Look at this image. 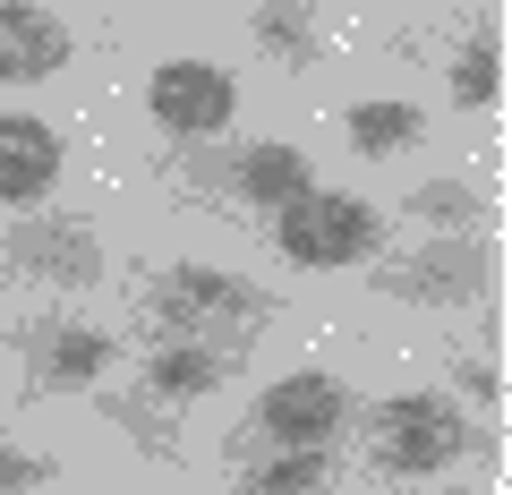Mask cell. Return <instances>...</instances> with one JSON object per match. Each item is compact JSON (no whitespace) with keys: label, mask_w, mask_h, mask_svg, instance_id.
Returning <instances> with one entry per match:
<instances>
[{"label":"cell","mask_w":512,"mask_h":495,"mask_svg":"<svg viewBox=\"0 0 512 495\" xmlns=\"http://www.w3.org/2000/svg\"><path fill=\"white\" fill-rule=\"evenodd\" d=\"M146 316L163 342H205L239 359V333L274 316V291L248 274H214V265H163L146 282Z\"/></svg>","instance_id":"6da1fadb"},{"label":"cell","mask_w":512,"mask_h":495,"mask_svg":"<svg viewBox=\"0 0 512 495\" xmlns=\"http://www.w3.org/2000/svg\"><path fill=\"white\" fill-rule=\"evenodd\" d=\"M350 419H359V393L342 376H325V367H299V376L265 385V402L248 410V444H265V453H325Z\"/></svg>","instance_id":"7a4b0ae2"},{"label":"cell","mask_w":512,"mask_h":495,"mask_svg":"<svg viewBox=\"0 0 512 495\" xmlns=\"http://www.w3.org/2000/svg\"><path fill=\"white\" fill-rule=\"evenodd\" d=\"M376 239H384V214L367 197H342V188H308V197H291L274 214V248L291 265H316V274L376 257Z\"/></svg>","instance_id":"3957f363"},{"label":"cell","mask_w":512,"mask_h":495,"mask_svg":"<svg viewBox=\"0 0 512 495\" xmlns=\"http://www.w3.org/2000/svg\"><path fill=\"white\" fill-rule=\"evenodd\" d=\"M367 427H376V461L393 478H427V470H444V461L478 453L470 419H461L444 393H393V402L367 410Z\"/></svg>","instance_id":"277c9868"},{"label":"cell","mask_w":512,"mask_h":495,"mask_svg":"<svg viewBox=\"0 0 512 495\" xmlns=\"http://www.w3.org/2000/svg\"><path fill=\"white\" fill-rule=\"evenodd\" d=\"M0 274L18 282H52V291H86L103 282V239L86 214H52V222H18L0 239Z\"/></svg>","instance_id":"5b68a950"},{"label":"cell","mask_w":512,"mask_h":495,"mask_svg":"<svg viewBox=\"0 0 512 495\" xmlns=\"http://www.w3.org/2000/svg\"><path fill=\"white\" fill-rule=\"evenodd\" d=\"M384 299H410V308H470V299H487V239L478 231L427 239L419 257L384 265Z\"/></svg>","instance_id":"8992f818"},{"label":"cell","mask_w":512,"mask_h":495,"mask_svg":"<svg viewBox=\"0 0 512 495\" xmlns=\"http://www.w3.org/2000/svg\"><path fill=\"white\" fill-rule=\"evenodd\" d=\"M146 111L163 120L171 137H222L231 129V111H239V86L214 69V60H163V69L146 77Z\"/></svg>","instance_id":"52a82bcc"},{"label":"cell","mask_w":512,"mask_h":495,"mask_svg":"<svg viewBox=\"0 0 512 495\" xmlns=\"http://www.w3.org/2000/svg\"><path fill=\"white\" fill-rule=\"evenodd\" d=\"M69 60V18L35 0H0V86H35Z\"/></svg>","instance_id":"ba28073f"},{"label":"cell","mask_w":512,"mask_h":495,"mask_svg":"<svg viewBox=\"0 0 512 495\" xmlns=\"http://www.w3.org/2000/svg\"><path fill=\"white\" fill-rule=\"evenodd\" d=\"M60 188V137L35 111H0V205H43Z\"/></svg>","instance_id":"9c48e42d"},{"label":"cell","mask_w":512,"mask_h":495,"mask_svg":"<svg viewBox=\"0 0 512 495\" xmlns=\"http://www.w3.org/2000/svg\"><path fill=\"white\" fill-rule=\"evenodd\" d=\"M26 359H35V393H86L120 359V342L94 325H43V333H26Z\"/></svg>","instance_id":"30bf717a"},{"label":"cell","mask_w":512,"mask_h":495,"mask_svg":"<svg viewBox=\"0 0 512 495\" xmlns=\"http://www.w3.org/2000/svg\"><path fill=\"white\" fill-rule=\"evenodd\" d=\"M222 188L248 197V205H265V214H282L291 197H308V188H316V171H308V154H299V146H239L231 171H222Z\"/></svg>","instance_id":"8fae6325"},{"label":"cell","mask_w":512,"mask_h":495,"mask_svg":"<svg viewBox=\"0 0 512 495\" xmlns=\"http://www.w3.org/2000/svg\"><path fill=\"white\" fill-rule=\"evenodd\" d=\"M222 376H231V350H205V342H163L146 359V393H163V402H197Z\"/></svg>","instance_id":"7c38bea8"},{"label":"cell","mask_w":512,"mask_h":495,"mask_svg":"<svg viewBox=\"0 0 512 495\" xmlns=\"http://www.w3.org/2000/svg\"><path fill=\"white\" fill-rule=\"evenodd\" d=\"M342 137L359 154H402V146H419V137H427V111L402 103V94H376V103H359L342 120Z\"/></svg>","instance_id":"4fadbf2b"},{"label":"cell","mask_w":512,"mask_h":495,"mask_svg":"<svg viewBox=\"0 0 512 495\" xmlns=\"http://www.w3.org/2000/svg\"><path fill=\"white\" fill-rule=\"evenodd\" d=\"M248 26H256V52H265V60H291V69H299V60H316V43H325V35H316V9H282V0H265Z\"/></svg>","instance_id":"5bb4252c"},{"label":"cell","mask_w":512,"mask_h":495,"mask_svg":"<svg viewBox=\"0 0 512 495\" xmlns=\"http://www.w3.org/2000/svg\"><path fill=\"white\" fill-rule=\"evenodd\" d=\"M495 86H504V43H495V26H478V35L461 43V60H453V103L461 111H487Z\"/></svg>","instance_id":"9a60e30c"},{"label":"cell","mask_w":512,"mask_h":495,"mask_svg":"<svg viewBox=\"0 0 512 495\" xmlns=\"http://www.w3.org/2000/svg\"><path fill=\"white\" fill-rule=\"evenodd\" d=\"M325 487V453H265L248 470V495H316Z\"/></svg>","instance_id":"2e32d148"},{"label":"cell","mask_w":512,"mask_h":495,"mask_svg":"<svg viewBox=\"0 0 512 495\" xmlns=\"http://www.w3.org/2000/svg\"><path fill=\"white\" fill-rule=\"evenodd\" d=\"M410 214H419V222H444V231H470V222H478V188H461V180H427L419 197H410Z\"/></svg>","instance_id":"e0dca14e"},{"label":"cell","mask_w":512,"mask_h":495,"mask_svg":"<svg viewBox=\"0 0 512 495\" xmlns=\"http://www.w3.org/2000/svg\"><path fill=\"white\" fill-rule=\"evenodd\" d=\"M103 419H120V427H137V444L146 453H163V461H180V444H171V427L163 419H146L137 402H120V393H103Z\"/></svg>","instance_id":"ac0fdd59"},{"label":"cell","mask_w":512,"mask_h":495,"mask_svg":"<svg viewBox=\"0 0 512 495\" xmlns=\"http://www.w3.org/2000/svg\"><path fill=\"white\" fill-rule=\"evenodd\" d=\"M43 478H52V461H43V453H18V444H0V495H35Z\"/></svg>","instance_id":"d6986e66"},{"label":"cell","mask_w":512,"mask_h":495,"mask_svg":"<svg viewBox=\"0 0 512 495\" xmlns=\"http://www.w3.org/2000/svg\"><path fill=\"white\" fill-rule=\"evenodd\" d=\"M461 385H470V393H504V376H495L487 359H470V367H461Z\"/></svg>","instance_id":"ffe728a7"},{"label":"cell","mask_w":512,"mask_h":495,"mask_svg":"<svg viewBox=\"0 0 512 495\" xmlns=\"http://www.w3.org/2000/svg\"><path fill=\"white\" fill-rule=\"evenodd\" d=\"M436 495H461V487H436Z\"/></svg>","instance_id":"44dd1931"}]
</instances>
